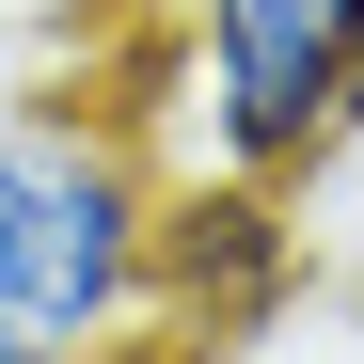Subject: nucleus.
<instances>
[{"label":"nucleus","mask_w":364,"mask_h":364,"mask_svg":"<svg viewBox=\"0 0 364 364\" xmlns=\"http://www.w3.org/2000/svg\"><path fill=\"white\" fill-rule=\"evenodd\" d=\"M159 95H174L159 174L301 191V174L364 127V0H174Z\"/></svg>","instance_id":"f03ea898"},{"label":"nucleus","mask_w":364,"mask_h":364,"mask_svg":"<svg viewBox=\"0 0 364 364\" xmlns=\"http://www.w3.org/2000/svg\"><path fill=\"white\" fill-rule=\"evenodd\" d=\"M285 269H301L285 191H237V174H174L159 191V301H174V333H254L285 301Z\"/></svg>","instance_id":"7ed1b4c3"},{"label":"nucleus","mask_w":364,"mask_h":364,"mask_svg":"<svg viewBox=\"0 0 364 364\" xmlns=\"http://www.w3.org/2000/svg\"><path fill=\"white\" fill-rule=\"evenodd\" d=\"M159 143L127 95L32 80L0 95V364H143L159 301Z\"/></svg>","instance_id":"f257e3e1"}]
</instances>
